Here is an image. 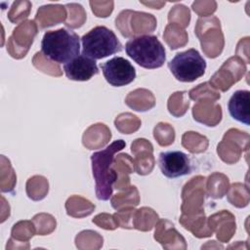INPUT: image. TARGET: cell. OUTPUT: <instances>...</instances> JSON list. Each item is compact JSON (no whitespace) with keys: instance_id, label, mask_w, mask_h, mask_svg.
<instances>
[{"instance_id":"277c9868","label":"cell","mask_w":250,"mask_h":250,"mask_svg":"<svg viewBox=\"0 0 250 250\" xmlns=\"http://www.w3.org/2000/svg\"><path fill=\"white\" fill-rule=\"evenodd\" d=\"M82 55L93 60H101L122 50V44L115 33L104 25H98L81 38Z\"/></svg>"},{"instance_id":"8992f818","label":"cell","mask_w":250,"mask_h":250,"mask_svg":"<svg viewBox=\"0 0 250 250\" xmlns=\"http://www.w3.org/2000/svg\"><path fill=\"white\" fill-rule=\"evenodd\" d=\"M101 68L106 82L113 87L128 85L136 78L135 67L128 60L122 57H114L101 63Z\"/></svg>"},{"instance_id":"7a4b0ae2","label":"cell","mask_w":250,"mask_h":250,"mask_svg":"<svg viewBox=\"0 0 250 250\" xmlns=\"http://www.w3.org/2000/svg\"><path fill=\"white\" fill-rule=\"evenodd\" d=\"M41 52L53 62L65 64L79 56L80 38L66 28L47 31L41 41Z\"/></svg>"},{"instance_id":"52a82bcc","label":"cell","mask_w":250,"mask_h":250,"mask_svg":"<svg viewBox=\"0 0 250 250\" xmlns=\"http://www.w3.org/2000/svg\"><path fill=\"white\" fill-rule=\"evenodd\" d=\"M158 165L162 174L170 179L182 177L191 172L189 158L180 150L161 152L158 157Z\"/></svg>"},{"instance_id":"6da1fadb","label":"cell","mask_w":250,"mask_h":250,"mask_svg":"<svg viewBox=\"0 0 250 250\" xmlns=\"http://www.w3.org/2000/svg\"><path fill=\"white\" fill-rule=\"evenodd\" d=\"M125 146V141L117 140L104 149L91 155L93 176L96 182V195L100 200H108L111 196L112 185L117 179V173L112 167L114 154L123 149Z\"/></svg>"},{"instance_id":"9c48e42d","label":"cell","mask_w":250,"mask_h":250,"mask_svg":"<svg viewBox=\"0 0 250 250\" xmlns=\"http://www.w3.org/2000/svg\"><path fill=\"white\" fill-rule=\"evenodd\" d=\"M249 91L248 90H238L235 91L232 96L230 97L229 104H228V108L230 116L245 124L249 125V119H250V114H249Z\"/></svg>"},{"instance_id":"5b68a950","label":"cell","mask_w":250,"mask_h":250,"mask_svg":"<svg viewBox=\"0 0 250 250\" xmlns=\"http://www.w3.org/2000/svg\"><path fill=\"white\" fill-rule=\"evenodd\" d=\"M168 67L177 80L192 82L203 76L206 69V62L197 50L191 48L176 54L168 62Z\"/></svg>"},{"instance_id":"ba28073f","label":"cell","mask_w":250,"mask_h":250,"mask_svg":"<svg viewBox=\"0 0 250 250\" xmlns=\"http://www.w3.org/2000/svg\"><path fill=\"white\" fill-rule=\"evenodd\" d=\"M66 77L73 81H87L99 73L96 61L84 55H79L63 65Z\"/></svg>"},{"instance_id":"3957f363","label":"cell","mask_w":250,"mask_h":250,"mask_svg":"<svg viewBox=\"0 0 250 250\" xmlns=\"http://www.w3.org/2000/svg\"><path fill=\"white\" fill-rule=\"evenodd\" d=\"M126 54L139 65L147 69L161 67L166 60L165 49L154 35H143L125 44Z\"/></svg>"}]
</instances>
